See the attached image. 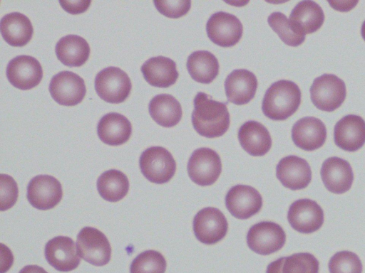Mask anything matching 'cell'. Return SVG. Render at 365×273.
I'll use <instances>...</instances> for the list:
<instances>
[{
	"label": "cell",
	"mask_w": 365,
	"mask_h": 273,
	"mask_svg": "<svg viewBox=\"0 0 365 273\" xmlns=\"http://www.w3.org/2000/svg\"><path fill=\"white\" fill-rule=\"evenodd\" d=\"M192 123L201 136L216 138L222 136L230 127V114L227 105L204 92H198L194 98Z\"/></svg>",
	"instance_id": "6da1fadb"
},
{
	"label": "cell",
	"mask_w": 365,
	"mask_h": 273,
	"mask_svg": "<svg viewBox=\"0 0 365 273\" xmlns=\"http://www.w3.org/2000/svg\"><path fill=\"white\" fill-rule=\"evenodd\" d=\"M301 103V91L292 81L281 80L267 90L262 105L264 115L273 120H284L292 116Z\"/></svg>",
	"instance_id": "7a4b0ae2"
},
{
	"label": "cell",
	"mask_w": 365,
	"mask_h": 273,
	"mask_svg": "<svg viewBox=\"0 0 365 273\" xmlns=\"http://www.w3.org/2000/svg\"><path fill=\"white\" fill-rule=\"evenodd\" d=\"M311 100L320 110L332 112L344 102L346 85L342 80L332 74H324L316 79L310 88Z\"/></svg>",
	"instance_id": "3957f363"
},
{
	"label": "cell",
	"mask_w": 365,
	"mask_h": 273,
	"mask_svg": "<svg viewBox=\"0 0 365 273\" xmlns=\"http://www.w3.org/2000/svg\"><path fill=\"white\" fill-rule=\"evenodd\" d=\"M139 164L143 176L158 184L168 182L176 171V163L172 154L161 146L145 149L140 157Z\"/></svg>",
	"instance_id": "277c9868"
},
{
	"label": "cell",
	"mask_w": 365,
	"mask_h": 273,
	"mask_svg": "<svg viewBox=\"0 0 365 273\" xmlns=\"http://www.w3.org/2000/svg\"><path fill=\"white\" fill-rule=\"evenodd\" d=\"M128 75L116 67H108L100 71L95 80V89L98 95L109 103L123 102L131 90Z\"/></svg>",
	"instance_id": "5b68a950"
},
{
	"label": "cell",
	"mask_w": 365,
	"mask_h": 273,
	"mask_svg": "<svg viewBox=\"0 0 365 273\" xmlns=\"http://www.w3.org/2000/svg\"><path fill=\"white\" fill-rule=\"evenodd\" d=\"M76 244L79 256L95 266H103L111 257V247L106 235L99 230L83 228L77 236Z\"/></svg>",
	"instance_id": "8992f818"
},
{
	"label": "cell",
	"mask_w": 365,
	"mask_h": 273,
	"mask_svg": "<svg viewBox=\"0 0 365 273\" xmlns=\"http://www.w3.org/2000/svg\"><path fill=\"white\" fill-rule=\"evenodd\" d=\"M222 171V162L216 151L210 148H199L193 151L187 164L190 179L196 184L207 186L213 184Z\"/></svg>",
	"instance_id": "52a82bcc"
},
{
	"label": "cell",
	"mask_w": 365,
	"mask_h": 273,
	"mask_svg": "<svg viewBox=\"0 0 365 273\" xmlns=\"http://www.w3.org/2000/svg\"><path fill=\"white\" fill-rule=\"evenodd\" d=\"M285 242L284 230L273 222L258 223L250 228L247 235L249 248L262 255H268L279 250Z\"/></svg>",
	"instance_id": "ba28073f"
},
{
	"label": "cell",
	"mask_w": 365,
	"mask_h": 273,
	"mask_svg": "<svg viewBox=\"0 0 365 273\" xmlns=\"http://www.w3.org/2000/svg\"><path fill=\"white\" fill-rule=\"evenodd\" d=\"M228 223L217 208L207 207L200 210L193 220V230L197 239L206 245H213L226 235Z\"/></svg>",
	"instance_id": "9c48e42d"
},
{
	"label": "cell",
	"mask_w": 365,
	"mask_h": 273,
	"mask_svg": "<svg viewBox=\"0 0 365 273\" xmlns=\"http://www.w3.org/2000/svg\"><path fill=\"white\" fill-rule=\"evenodd\" d=\"M208 38L222 47L235 46L240 40L243 27L240 21L234 15L219 11L212 14L206 24Z\"/></svg>",
	"instance_id": "30bf717a"
},
{
	"label": "cell",
	"mask_w": 365,
	"mask_h": 273,
	"mask_svg": "<svg viewBox=\"0 0 365 273\" xmlns=\"http://www.w3.org/2000/svg\"><path fill=\"white\" fill-rule=\"evenodd\" d=\"M52 98L59 105L74 106L84 98L86 88L84 80L78 75L62 71L54 75L49 85Z\"/></svg>",
	"instance_id": "8fae6325"
},
{
	"label": "cell",
	"mask_w": 365,
	"mask_h": 273,
	"mask_svg": "<svg viewBox=\"0 0 365 273\" xmlns=\"http://www.w3.org/2000/svg\"><path fill=\"white\" fill-rule=\"evenodd\" d=\"M63 196L61 183L53 176L39 175L33 178L27 188V199L35 208L46 210L58 205Z\"/></svg>",
	"instance_id": "7c38bea8"
},
{
	"label": "cell",
	"mask_w": 365,
	"mask_h": 273,
	"mask_svg": "<svg viewBox=\"0 0 365 273\" xmlns=\"http://www.w3.org/2000/svg\"><path fill=\"white\" fill-rule=\"evenodd\" d=\"M287 219L294 230L309 234L318 230L324 223V212L317 202L299 199L289 207Z\"/></svg>",
	"instance_id": "4fadbf2b"
},
{
	"label": "cell",
	"mask_w": 365,
	"mask_h": 273,
	"mask_svg": "<svg viewBox=\"0 0 365 273\" xmlns=\"http://www.w3.org/2000/svg\"><path fill=\"white\" fill-rule=\"evenodd\" d=\"M6 77L15 87L30 90L40 83L43 70L40 63L34 57L19 55L9 63Z\"/></svg>",
	"instance_id": "5bb4252c"
},
{
	"label": "cell",
	"mask_w": 365,
	"mask_h": 273,
	"mask_svg": "<svg viewBox=\"0 0 365 273\" xmlns=\"http://www.w3.org/2000/svg\"><path fill=\"white\" fill-rule=\"evenodd\" d=\"M225 205L234 217L244 220L257 214L261 210L262 198L253 187L237 185L227 192Z\"/></svg>",
	"instance_id": "9a60e30c"
},
{
	"label": "cell",
	"mask_w": 365,
	"mask_h": 273,
	"mask_svg": "<svg viewBox=\"0 0 365 273\" xmlns=\"http://www.w3.org/2000/svg\"><path fill=\"white\" fill-rule=\"evenodd\" d=\"M45 257L48 264L60 272L72 271L80 263L76 244L66 236H57L50 240L45 247Z\"/></svg>",
	"instance_id": "2e32d148"
},
{
	"label": "cell",
	"mask_w": 365,
	"mask_h": 273,
	"mask_svg": "<svg viewBox=\"0 0 365 273\" xmlns=\"http://www.w3.org/2000/svg\"><path fill=\"white\" fill-rule=\"evenodd\" d=\"M276 170L277 177L282 184L293 191L306 188L312 180V171L308 162L297 156L282 159Z\"/></svg>",
	"instance_id": "e0dca14e"
},
{
	"label": "cell",
	"mask_w": 365,
	"mask_h": 273,
	"mask_svg": "<svg viewBox=\"0 0 365 273\" xmlns=\"http://www.w3.org/2000/svg\"><path fill=\"white\" fill-rule=\"evenodd\" d=\"M321 177L327 189L336 194L348 191L354 181L349 163L336 156L328 158L323 162Z\"/></svg>",
	"instance_id": "ac0fdd59"
},
{
	"label": "cell",
	"mask_w": 365,
	"mask_h": 273,
	"mask_svg": "<svg viewBox=\"0 0 365 273\" xmlns=\"http://www.w3.org/2000/svg\"><path fill=\"white\" fill-rule=\"evenodd\" d=\"M292 138L299 148L311 151L322 147L327 139V129L318 118L306 117L299 119L292 127Z\"/></svg>",
	"instance_id": "d6986e66"
},
{
	"label": "cell",
	"mask_w": 365,
	"mask_h": 273,
	"mask_svg": "<svg viewBox=\"0 0 365 273\" xmlns=\"http://www.w3.org/2000/svg\"><path fill=\"white\" fill-rule=\"evenodd\" d=\"M334 136L339 148L351 152L357 151L365 143V121L358 115H346L336 122Z\"/></svg>",
	"instance_id": "ffe728a7"
},
{
	"label": "cell",
	"mask_w": 365,
	"mask_h": 273,
	"mask_svg": "<svg viewBox=\"0 0 365 273\" xmlns=\"http://www.w3.org/2000/svg\"><path fill=\"white\" fill-rule=\"evenodd\" d=\"M257 88V80L252 72L245 69L233 70L225 81L228 101L237 105L248 103L253 99Z\"/></svg>",
	"instance_id": "44dd1931"
},
{
	"label": "cell",
	"mask_w": 365,
	"mask_h": 273,
	"mask_svg": "<svg viewBox=\"0 0 365 273\" xmlns=\"http://www.w3.org/2000/svg\"><path fill=\"white\" fill-rule=\"evenodd\" d=\"M289 23L297 34L305 36L318 31L324 23L322 8L313 1L299 2L289 15Z\"/></svg>",
	"instance_id": "7402d4cb"
},
{
	"label": "cell",
	"mask_w": 365,
	"mask_h": 273,
	"mask_svg": "<svg viewBox=\"0 0 365 273\" xmlns=\"http://www.w3.org/2000/svg\"><path fill=\"white\" fill-rule=\"evenodd\" d=\"M238 139L243 149L255 156L264 155L272 146V139L267 129L256 121L246 122L240 127Z\"/></svg>",
	"instance_id": "603a6c76"
},
{
	"label": "cell",
	"mask_w": 365,
	"mask_h": 273,
	"mask_svg": "<svg viewBox=\"0 0 365 273\" xmlns=\"http://www.w3.org/2000/svg\"><path fill=\"white\" fill-rule=\"evenodd\" d=\"M140 69L145 80L150 85L158 87H170L175 83L179 76L176 63L163 56L148 59Z\"/></svg>",
	"instance_id": "cb8c5ba5"
},
{
	"label": "cell",
	"mask_w": 365,
	"mask_h": 273,
	"mask_svg": "<svg viewBox=\"0 0 365 273\" xmlns=\"http://www.w3.org/2000/svg\"><path fill=\"white\" fill-rule=\"evenodd\" d=\"M97 131L103 142L110 146H118L128 141L132 132V126L125 116L110 112L100 119Z\"/></svg>",
	"instance_id": "d4e9b609"
},
{
	"label": "cell",
	"mask_w": 365,
	"mask_h": 273,
	"mask_svg": "<svg viewBox=\"0 0 365 273\" xmlns=\"http://www.w3.org/2000/svg\"><path fill=\"white\" fill-rule=\"evenodd\" d=\"M2 37L12 46H24L32 38L33 26L29 18L19 12L4 16L0 23Z\"/></svg>",
	"instance_id": "484cf974"
},
{
	"label": "cell",
	"mask_w": 365,
	"mask_h": 273,
	"mask_svg": "<svg viewBox=\"0 0 365 273\" xmlns=\"http://www.w3.org/2000/svg\"><path fill=\"white\" fill-rule=\"evenodd\" d=\"M57 58L65 65L80 67L88 59L90 46L82 37L68 35L61 38L56 46Z\"/></svg>",
	"instance_id": "4316f807"
},
{
	"label": "cell",
	"mask_w": 365,
	"mask_h": 273,
	"mask_svg": "<svg viewBox=\"0 0 365 273\" xmlns=\"http://www.w3.org/2000/svg\"><path fill=\"white\" fill-rule=\"evenodd\" d=\"M149 113L153 119L164 127H172L181 119L182 110L180 102L171 95L155 96L149 103Z\"/></svg>",
	"instance_id": "83f0119b"
},
{
	"label": "cell",
	"mask_w": 365,
	"mask_h": 273,
	"mask_svg": "<svg viewBox=\"0 0 365 273\" xmlns=\"http://www.w3.org/2000/svg\"><path fill=\"white\" fill-rule=\"evenodd\" d=\"M187 68L193 80L200 83L208 84L217 76L219 63L212 53L197 50L188 56Z\"/></svg>",
	"instance_id": "f1b7e54d"
},
{
	"label": "cell",
	"mask_w": 365,
	"mask_h": 273,
	"mask_svg": "<svg viewBox=\"0 0 365 273\" xmlns=\"http://www.w3.org/2000/svg\"><path fill=\"white\" fill-rule=\"evenodd\" d=\"M97 188L103 199L110 202H117L127 195L129 181L123 172L110 169L100 176L97 181Z\"/></svg>",
	"instance_id": "f546056e"
},
{
	"label": "cell",
	"mask_w": 365,
	"mask_h": 273,
	"mask_svg": "<svg viewBox=\"0 0 365 273\" xmlns=\"http://www.w3.org/2000/svg\"><path fill=\"white\" fill-rule=\"evenodd\" d=\"M166 261L161 253L147 250L139 254L132 262L130 273H165Z\"/></svg>",
	"instance_id": "4dcf8cb0"
},
{
	"label": "cell",
	"mask_w": 365,
	"mask_h": 273,
	"mask_svg": "<svg viewBox=\"0 0 365 273\" xmlns=\"http://www.w3.org/2000/svg\"><path fill=\"white\" fill-rule=\"evenodd\" d=\"M319 262L308 252L293 254L282 257L281 273H318Z\"/></svg>",
	"instance_id": "1f68e13d"
},
{
	"label": "cell",
	"mask_w": 365,
	"mask_h": 273,
	"mask_svg": "<svg viewBox=\"0 0 365 273\" xmlns=\"http://www.w3.org/2000/svg\"><path fill=\"white\" fill-rule=\"evenodd\" d=\"M267 22L280 39L288 46H298L305 40V36L297 34L292 30L289 21L281 12L272 13L267 18Z\"/></svg>",
	"instance_id": "d6a6232c"
},
{
	"label": "cell",
	"mask_w": 365,
	"mask_h": 273,
	"mask_svg": "<svg viewBox=\"0 0 365 273\" xmlns=\"http://www.w3.org/2000/svg\"><path fill=\"white\" fill-rule=\"evenodd\" d=\"M329 270L330 273H362V264L355 253L341 251L330 259Z\"/></svg>",
	"instance_id": "836d02e7"
},
{
	"label": "cell",
	"mask_w": 365,
	"mask_h": 273,
	"mask_svg": "<svg viewBox=\"0 0 365 273\" xmlns=\"http://www.w3.org/2000/svg\"><path fill=\"white\" fill-rule=\"evenodd\" d=\"M153 3L160 14L173 18L185 15L191 6L190 1H154Z\"/></svg>",
	"instance_id": "e575fe53"
},
{
	"label": "cell",
	"mask_w": 365,
	"mask_h": 273,
	"mask_svg": "<svg viewBox=\"0 0 365 273\" xmlns=\"http://www.w3.org/2000/svg\"><path fill=\"white\" fill-rule=\"evenodd\" d=\"M18 198V187L15 181L8 175H1V210L12 207Z\"/></svg>",
	"instance_id": "d590c367"
},
{
	"label": "cell",
	"mask_w": 365,
	"mask_h": 273,
	"mask_svg": "<svg viewBox=\"0 0 365 273\" xmlns=\"http://www.w3.org/2000/svg\"><path fill=\"white\" fill-rule=\"evenodd\" d=\"M62 8L71 14H78L86 11L91 1H60Z\"/></svg>",
	"instance_id": "8d00e7d4"
},
{
	"label": "cell",
	"mask_w": 365,
	"mask_h": 273,
	"mask_svg": "<svg viewBox=\"0 0 365 273\" xmlns=\"http://www.w3.org/2000/svg\"><path fill=\"white\" fill-rule=\"evenodd\" d=\"M282 262V257L270 263L267 268L266 273H281Z\"/></svg>",
	"instance_id": "74e56055"
},
{
	"label": "cell",
	"mask_w": 365,
	"mask_h": 273,
	"mask_svg": "<svg viewBox=\"0 0 365 273\" xmlns=\"http://www.w3.org/2000/svg\"><path fill=\"white\" fill-rule=\"evenodd\" d=\"M19 273H48L38 265H27L23 267Z\"/></svg>",
	"instance_id": "f35d334b"
},
{
	"label": "cell",
	"mask_w": 365,
	"mask_h": 273,
	"mask_svg": "<svg viewBox=\"0 0 365 273\" xmlns=\"http://www.w3.org/2000/svg\"><path fill=\"white\" fill-rule=\"evenodd\" d=\"M361 33L364 40L365 41V21L362 23Z\"/></svg>",
	"instance_id": "ab89813d"
}]
</instances>
